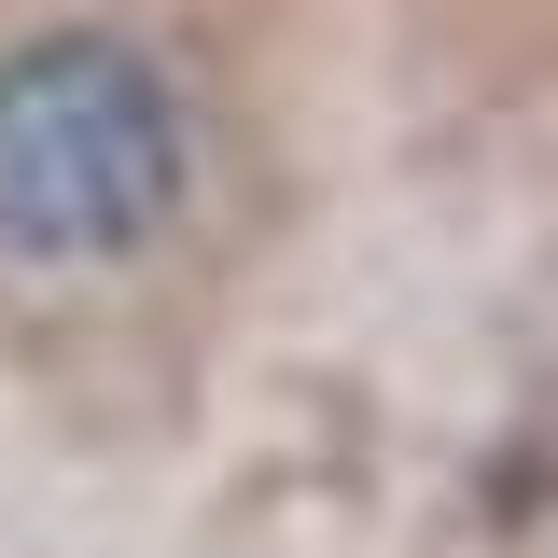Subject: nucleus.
Here are the masks:
<instances>
[{"label": "nucleus", "instance_id": "obj_1", "mask_svg": "<svg viewBox=\"0 0 558 558\" xmlns=\"http://www.w3.org/2000/svg\"><path fill=\"white\" fill-rule=\"evenodd\" d=\"M182 209V112L154 57L70 28L0 57V252L28 266H112Z\"/></svg>", "mask_w": 558, "mask_h": 558}]
</instances>
